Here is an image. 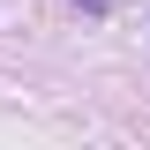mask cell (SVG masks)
Listing matches in <instances>:
<instances>
[{"instance_id":"cell-1","label":"cell","mask_w":150,"mask_h":150,"mask_svg":"<svg viewBox=\"0 0 150 150\" xmlns=\"http://www.w3.org/2000/svg\"><path fill=\"white\" fill-rule=\"evenodd\" d=\"M83 8H90V15H105V8H112V0H83Z\"/></svg>"}]
</instances>
